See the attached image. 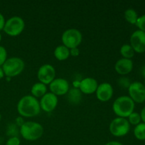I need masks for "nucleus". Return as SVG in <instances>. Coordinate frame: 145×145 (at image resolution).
Masks as SVG:
<instances>
[{
    "label": "nucleus",
    "mask_w": 145,
    "mask_h": 145,
    "mask_svg": "<svg viewBox=\"0 0 145 145\" xmlns=\"http://www.w3.org/2000/svg\"><path fill=\"white\" fill-rule=\"evenodd\" d=\"M67 94L68 101L72 104H78L81 102L82 93L77 88L69 89Z\"/></svg>",
    "instance_id": "a211bd4d"
},
{
    "label": "nucleus",
    "mask_w": 145,
    "mask_h": 145,
    "mask_svg": "<svg viewBox=\"0 0 145 145\" xmlns=\"http://www.w3.org/2000/svg\"><path fill=\"white\" fill-rule=\"evenodd\" d=\"M79 55V50L78 48L70 49V55L72 57H77Z\"/></svg>",
    "instance_id": "cd10ccee"
},
{
    "label": "nucleus",
    "mask_w": 145,
    "mask_h": 145,
    "mask_svg": "<svg viewBox=\"0 0 145 145\" xmlns=\"http://www.w3.org/2000/svg\"><path fill=\"white\" fill-rule=\"evenodd\" d=\"M54 56L57 60L65 61L70 56V50L65 45H58L54 50Z\"/></svg>",
    "instance_id": "f3484780"
},
{
    "label": "nucleus",
    "mask_w": 145,
    "mask_h": 145,
    "mask_svg": "<svg viewBox=\"0 0 145 145\" xmlns=\"http://www.w3.org/2000/svg\"><path fill=\"white\" fill-rule=\"evenodd\" d=\"M127 120H128L130 125H135V126L140 124L142 121L140 113L135 111L133 112V113H131V114L127 117Z\"/></svg>",
    "instance_id": "4be33fe9"
},
{
    "label": "nucleus",
    "mask_w": 145,
    "mask_h": 145,
    "mask_svg": "<svg viewBox=\"0 0 145 145\" xmlns=\"http://www.w3.org/2000/svg\"><path fill=\"white\" fill-rule=\"evenodd\" d=\"M124 16L126 21L132 25H135L139 17L137 11L133 8H127V10H125L124 13Z\"/></svg>",
    "instance_id": "aec40b11"
},
{
    "label": "nucleus",
    "mask_w": 145,
    "mask_h": 145,
    "mask_svg": "<svg viewBox=\"0 0 145 145\" xmlns=\"http://www.w3.org/2000/svg\"><path fill=\"white\" fill-rule=\"evenodd\" d=\"M135 103L127 96H121L114 101L113 103V112L119 118H127L134 112Z\"/></svg>",
    "instance_id": "f03ea898"
},
{
    "label": "nucleus",
    "mask_w": 145,
    "mask_h": 145,
    "mask_svg": "<svg viewBox=\"0 0 145 145\" xmlns=\"http://www.w3.org/2000/svg\"><path fill=\"white\" fill-rule=\"evenodd\" d=\"M6 20L4 16H3V14L1 13H0V31H3L4 29V25H5Z\"/></svg>",
    "instance_id": "bb28decb"
},
{
    "label": "nucleus",
    "mask_w": 145,
    "mask_h": 145,
    "mask_svg": "<svg viewBox=\"0 0 145 145\" xmlns=\"http://www.w3.org/2000/svg\"><path fill=\"white\" fill-rule=\"evenodd\" d=\"M140 117H141V120L142 121V123H145V106L142 109L141 113H140Z\"/></svg>",
    "instance_id": "c85d7f7f"
},
{
    "label": "nucleus",
    "mask_w": 145,
    "mask_h": 145,
    "mask_svg": "<svg viewBox=\"0 0 145 145\" xmlns=\"http://www.w3.org/2000/svg\"><path fill=\"white\" fill-rule=\"evenodd\" d=\"M47 91H48L47 85L44 84L41 82H37V83L34 84L31 87V96L38 99L39 98H42L47 93Z\"/></svg>",
    "instance_id": "dca6fc26"
},
{
    "label": "nucleus",
    "mask_w": 145,
    "mask_h": 145,
    "mask_svg": "<svg viewBox=\"0 0 145 145\" xmlns=\"http://www.w3.org/2000/svg\"><path fill=\"white\" fill-rule=\"evenodd\" d=\"M21 140L18 137H11L8 139L6 145H20Z\"/></svg>",
    "instance_id": "a878e982"
},
{
    "label": "nucleus",
    "mask_w": 145,
    "mask_h": 145,
    "mask_svg": "<svg viewBox=\"0 0 145 145\" xmlns=\"http://www.w3.org/2000/svg\"><path fill=\"white\" fill-rule=\"evenodd\" d=\"M99 84L97 81L92 77H86L79 84V89L84 94H92L96 93Z\"/></svg>",
    "instance_id": "4468645a"
},
{
    "label": "nucleus",
    "mask_w": 145,
    "mask_h": 145,
    "mask_svg": "<svg viewBox=\"0 0 145 145\" xmlns=\"http://www.w3.org/2000/svg\"><path fill=\"white\" fill-rule=\"evenodd\" d=\"M4 71H3L1 67H0V79H1L2 78H4Z\"/></svg>",
    "instance_id": "7c9ffc66"
},
{
    "label": "nucleus",
    "mask_w": 145,
    "mask_h": 145,
    "mask_svg": "<svg viewBox=\"0 0 145 145\" xmlns=\"http://www.w3.org/2000/svg\"><path fill=\"white\" fill-rule=\"evenodd\" d=\"M41 110L46 113H50L57 108L58 104V98L51 92H47L39 101Z\"/></svg>",
    "instance_id": "f8f14e48"
},
{
    "label": "nucleus",
    "mask_w": 145,
    "mask_h": 145,
    "mask_svg": "<svg viewBox=\"0 0 145 145\" xmlns=\"http://www.w3.org/2000/svg\"><path fill=\"white\" fill-rule=\"evenodd\" d=\"M50 91L55 96H64L69 91V82L63 78H55L49 84Z\"/></svg>",
    "instance_id": "9b49d317"
},
{
    "label": "nucleus",
    "mask_w": 145,
    "mask_h": 145,
    "mask_svg": "<svg viewBox=\"0 0 145 145\" xmlns=\"http://www.w3.org/2000/svg\"><path fill=\"white\" fill-rule=\"evenodd\" d=\"M145 79V78H144ZM144 86H145V79H144Z\"/></svg>",
    "instance_id": "f704fd0d"
},
{
    "label": "nucleus",
    "mask_w": 145,
    "mask_h": 145,
    "mask_svg": "<svg viewBox=\"0 0 145 145\" xmlns=\"http://www.w3.org/2000/svg\"><path fill=\"white\" fill-rule=\"evenodd\" d=\"M129 97L135 103H142L145 101V86L140 82L131 83L128 89Z\"/></svg>",
    "instance_id": "6e6552de"
},
{
    "label": "nucleus",
    "mask_w": 145,
    "mask_h": 145,
    "mask_svg": "<svg viewBox=\"0 0 145 145\" xmlns=\"http://www.w3.org/2000/svg\"><path fill=\"white\" fill-rule=\"evenodd\" d=\"M141 74L145 78V65L143 66L141 69Z\"/></svg>",
    "instance_id": "2f4dec72"
},
{
    "label": "nucleus",
    "mask_w": 145,
    "mask_h": 145,
    "mask_svg": "<svg viewBox=\"0 0 145 145\" xmlns=\"http://www.w3.org/2000/svg\"><path fill=\"white\" fill-rule=\"evenodd\" d=\"M144 145H145V144H144Z\"/></svg>",
    "instance_id": "e433bc0d"
},
{
    "label": "nucleus",
    "mask_w": 145,
    "mask_h": 145,
    "mask_svg": "<svg viewBox=\"0 0 145 145\" xmlns=\"http://www.w3.org/2000/svg\"><path fill=\"white\" fill-rule=\"evenodd\" d=\"M20 134L27 141H35L42 136L44 128L42 125L37 122L27 121L20 127Z\"/></svg>",
    "instance_id": "7ed1b4c3"
},
{
    "label": "nucleus",
    "mask_w": 145,
    "mask_h": 145,
    "mask_svg": "<svg viewBox=\"0 0 145 145\" xmlns=\"http://www.w3.org/2000/svg\"><path fill=\"white\" fill-rule=\"evenodd\" d=\"M104 145H123V144L118 141H110V142H107Z\"/></svg>",
    "instance_id": "c756f323"
},
{
    "label": "nucleus",
    "mask_w": 145,
    "mask_h": 145,
    "mask_svg": "<svg viewBox=\"0 0 145 145\" xmlns=\"http://www.w3.org/2000/svg\"><path fill=\"white\" fill-rule=\"evenodd\" d=\"M55 76H56V71L55 67L50 64L42 65L38 69L37 73V77L39 80V82H41L45 85H49L55 79Z\"/></svg>",
    "instance_id": "1a4fd4ad"
},
{
    "label": "nucleus",
    "mask_w": 145,
    "mask_h": 145,
    "mask_svg": "<svg viewBox=\"0 0 145 145\" xmlns=\"http://www.w3.org/2000/svg\"><path fill=\"white\" fill-rule=\"evenodd\" d=\"M133 62L132 59L121 58L115 64V70L118 74L125 76L133 71Z\"/></svg>",
    "instance_id": "2eb2a0df"
},
{
    "label": "nucleus",
    "mask_w": 145,
    "mask_h": 145,
    "mask_svg": "<svg viewBox=\"0 0 145 145\" xmlns=\"http://www.w3.org/2000/svg\"><path fill=\"white\" fill-rule=\"evenodd\" d=\"M7 59V51L4 47L0 45V67L4 65Z\"/></svg>",
    "instance_id": "393cba45"
},
{
    "label": "nucleus",
    "mask_w": 145,
    "mask_h": 145,
    "mask_svg": "<svg viewBox=\"0 0 145 145\" xmlns=\"http://www.w3.org/2000/svg\"><path fill=\"white\" fill-rule=\"evenodd\" d=\"M57 145H63V144H57Z\"/></svg>",
    "instance_id": "c9c22d12"
},
{
    "label": "nucleus",
    "mask_w": 145,
    "mask_h": 145,
    "mask_svg": "<svg viewBox=\"0 0 145 145\" xmlns=\"http://www.w3.org/2000/svg\"><path fill=\"white\" fill-rule=\"evenodd\" d=\"M134 136L137 140L140 141L145 140V123H140L135 126L134 129Z\"/></svg>",
    "instance_id": "412c9836"
},
{
    "label": "nucleus",
    "mask_w": 145,
    "mask_h": 145,
    "mask_svg": "<svg viewBox=\"0 0 145 145\" xmlns=\"http://www.w3.org/2000/svg\"><path fill=\"white\" fill-rule=\"evenodd\" d=\"M82 34L76 28H69L62 35V42L63 45L67 48L73 49L79 47L82 42Z\"/></svg>",
    "instance_id": "423d86ee"
},
{
    "label": "nucleus",
    "mask_w": 145,
    "mask_h": 145,
    "mask_svg": "<svg viewBox=\"0 0 145 145\" xmlns=\"http://www.w3.org/2000/svg\"><path fill=\"white\" fill-rule=\"evenodd\" d=\"M130 125L127 119L117 117L113 119L109 125V131L112 135L117 137L125 136L130 132Z\"/></svg>",
    "instance_id": "0eeeda50"
},
{
    "label": "nucleus",
    "mask_w": 145,
    "mask_h": 145,
    "mask_svg": "<svg viewBox=\"0 0 145 145\" xmlns=\"http://www.w3.org/2000/svg\"><path fill=\"white\" fill-rule=\"evenodd\" d=\"M1 38H2V36H1V33H0V42H1Z\"/></svg>",
    "instance_id": "473e14b6"
},
{
    "label": "nucleus",
    "mask_w": 145,
    "mask_h": 145,
    "mask_svg": "<svg viewBox=\"0 0 145 145\" xmlns=\"http://www.w3.org/2000/svg\"><path fill=\"white\" fill-rule=\"evenodd\" d=\"M120 52L123 58L129 59H132V58L134 57L135 53L130 44H124V45H122L120 50Z\"/></svg>",
    "instance_id": "6ab92c4d"
},
{
    "label": "nucleus",
    "mask_w": 145,
    "mask_h": 145,
    "mask_svg": "<svg viewBox=\"0 0 145 145\" xmlns=\"http://www.w3.org/2000/svg\"><path fill=\"white\" fill-rule=\"evenodd\" d=\"M96 98L101 102H107L113 95V88L110 83L103 82L99 84L96 91Z\"/></svg>",
    "instance_id": "ddd939ff"
},
{
    "label": "nucleus",
    "mask_w": 145,
    "mask_h": 145,
    "mask_svg": "<svg viewBox=\"0 0 145 145\" xmlns=\"http://www.w3.org/2000/svg\"><path fill=\"white\" fill-rule=\"evenodd\" d=\"M1 68L4 71V76L8 78L14 77L22 73L25 68V62L21 58L11 57L7 58Z\"/></svg>",
    "instance_id": "20e7f679"
},
{
    "label": "nucleus",
    "mask_w": 145,
    "mask_h": 145,
    "mask_svg": "<svg viewBox=\"0 0 145 145\" xmlns=\"http://www.w3.org/2000/svg\"><path fill=\"white\" fill-rule=\"evenodd\" d=\"M39 101L31 95L23 96L17 103V111L24 118L35 117L40 113Z\"/></svg>",
    "instance_id": "f257e3e1"
},
{
    "label": "nucleus",
    "mask_w": 145,
    "mask_h": 145,
    "mask_svg": "<svg viewBox=\"0 0 145 145\" xmlns=\"http://www.w3.org/2000/svg\"><path fill=\"white\" fill-rule=\"evenodd\" d=\"M118 83L119 86L121 88H123V89H128L130 85L131 84L130 79H128L127 77H125V76L120 78L118 79Z\"/></svg>",
    "instance_id": "b1692460"
},
{
    "label": "nucleus",
    "mask_w": 145,
    "mask_h": 145,
    "mask_svg": "<svg viewBox=\"0 0 145 145\" xmlns=\"http://www.w3.org/2000/svg\"><path fill=\"white\" fill-rule=\"evenodd\" d=\"M135 25L139 28L138 30L145 33V14L138 17Z\"/></svg>",
    "instance_id": "5701e85b"
},
{
    "label": "nucleus",
    "mask_w": 145,
    "mask_h": 145,
    "mask_svg": "<svg viewBox=\"0 0 145 145\" xmlns=\"http://www.w3.org/2000/svg\"><path fill=\"white\" fill-rule=\"evenodd\" d=\"M25 28V22L21 17L14 16L6 21L4 29L7 35L11 37H16L21 34Z\"/></svg>",
    "instance_id": "39448f33"
},
{
    "label": "nucleus",
    "mask_w": 145,
    "mask_h": 145,
    "mask_svg": "<svg viewBox=\"0 0 145 145\" xmlns=\"http://www.w3.org/2000/svg\"><path fill=\"white\" fill-rule=\"evenodd\" d=\"M130 42L135 52L144 53L145 52V33L137 30L130 36Z\"/></svg>",
    "instance_id": "9d476101"
},
{
    "label": "nucleus",
    "mask_w": 145,
    "mask_h": 145,
    "mask_svg": "<svg viewBox=\"0 0 145 145\" xmlns=\"http://www.w3.org/2000/svg\"><path fill=\"white\" fill-rule=\"evenodd\" d=\"M1 113H0V122H1Z\"/></svg>",
    "instance_id": "72a5a7b5"
}]
</instances>
